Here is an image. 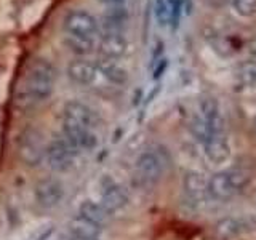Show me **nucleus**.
Segmentation results:
<instances>
[{
	"mask_svg": "<svg viewBox=\"0 0 256 240\" xmlns=\"http://www.w3.org/2000/svg\"><path fill=\"white\" fill-rule=\"evenodd\" d=\"M254 228V222L250 216H240V214H230L224 216L214 224L216 236L222 240H234L240 236L246 234Z\"/></svg>",
	"mask_w": 256,
	"mask_h": 240,
	"instance_id": "9b49d317",
	"label": "nucleus"
},
{
	"mask_svg": "<svg viewBox=\"0 0 256 240\" xmlns=\"http://www.w3.org/2000/svg\"><path fill=\"white\" fill-rule=\"evenodd\" d=\"M36 200L42 208L58 206L64 198V186L56 178H44L36 184Z\"/></svg>",
	"mask_w": 256,
	"mask_h": 240,
	"instance_id": "f8f14e48",
	"label": "nucleus"
},
{
	"mask_svg": "<svg viewBox=\"0 0 256 240\" xmlns=\"http://www.w3.org/2000/svg\"><path fill=\"white\" fill-rule=\"evenodd\" d=\"M130 21V12L125 5H109L101 14V28L104 32H122Z\"/></svg>",
	"mask_w": 256,
	"mask_h": 240,
	"instance_id": "dca6fc26",
	"label": "nucleus"
},
{
	"mask_svg": "<svg viewBox=\"0 0 256 240\" xmlns=\"http://www.w3.org/2000/svg\"><path fill=\"white\" fill-rule=\"evenodd\" d=\"M250 186V176L240 168H226L216 172L206 181L208 200L216 204H226L238 197Z\"/></svg>",
	"mask_w": 256,
	"mask_h": 240,
	"instance_id": "f257e3e1",
	"label": "nucleus"
},
{
	"mask_svg": "<svg viewBox=\"0 0 256 240\" xmlns=\"http://www.w3.org/2000/svg\"><path fill=\"white\" fill-rule=\"evenodd\" d=\"M245 50H246L248 56H250V60L252 61H256V34H253L250 38L246 40Z\"/></svg>",
	"mask_w": 256,
	"mask_h": 240,
	"instance_id": "b1692460",
	"label": "nucleus"
},
{
	"mask_svg": "<svg viewBox=\"0 0 256 240\" xmlns=\"http://www.w3.org/2000/svg\"><path fill=\"white\" fill-rule=\"evenodd\" d=\"M45 141L37 128L22 130L16 141V152L20 160L30 168H36L45 160Z\"/></svg>",
	"mask_w": 256,
	"mask_h": 240,
	"instance_id": "20e7f679",
	"label": "nucleus"
},
{
	"mask_svg": "<svg viewBox=\"0 0 256 240\" xmlns=\"http://www.w3.org/2000/svg\"><path fill=\"white\" fill-rule=\"evenodd\" d=\"M62 138L69 142V146L77 150H93L98 146V136L94 130L85 128L68 117H62Z\"/></svg>",
	"mask_w": 256,
	"mask_h": 240,
	"instance_id": "39448f33",
	"label": "nucleus"
},
{
	"mask_svg": "<svg viewBox=\"0 0 256 240\" xmlns=\"http://www.w3.org/2000/svg\"><path fill=\"white\" fill-rule=\"evenodd\" d=\"M96 69L114 85H125L128 82V70L122 64H118L116 60L104 58L102 56V58H100L98 62H96Z\"/></svg>",
	"mask_w": 256,
	"mask_h": 240,
	"instance_id": "f3484780",
	"label": "nucleus"
},
{
	"mask_svg": "<svg viewBox=\"0 0 256 240\" xmlns=\"http://www.w3.org/2000/svg\"><path fill=\"white\" fill-rule=\"evenodd\" d=\"M68 77L77 85H92L98 74V69H96V64L88 61L85 58H78L74 60L68 64Z\"/></svg>",
	"mask_w": 256,
	"mask_h": 240,
	"instance_id": "2eb2a0df",
	"label": "nucleus"
},
{
	"mask_svg": "<svg viewBox=\"0 0 256 240\" xmlns=\"http://www.w3.org/2000/svg\"><path fill=\"white\" fill-rule=\"evenodd\" d=\"M98 2H101V4H106L108 6L109 5H124L126 0H98Z\"/></svg>",
	"mask_w": 256,
	"mask_h": 240,
	"instance_id": "a878e982",
	"label": "nucleus"
},
{
	"mask_svg": "<svg viewBox=\"0 0 256 240\" xmlns=\"http://www.w3.org/2000/svg\"><path fill=\"white\" fill-rule=\"evenodd\" d=\"M56 76H58L56 68L48 60H30L26 69V88H24V93L36 104L45 101L53 93Z\"/></svg>",
	"mask_w": 256,
	"mask_h": 240,
	"instance_id": "f03ea898",
	"label": "nucleus"
},
{
	"mask_svg": "<svg viewBox=\"0 0 256 240\" xmlns=\"http://www.w3.org/2000/svg\"><path fill=\"white\" fill-rule=\"evenodd\" d=\"M64 117L74 120V122L80 124L85 128H90V130H94L100 125L98 112L80 101L66 102V106H64Z\"/></svg>",
	"mask_w": 256,
	"mask_h": 240,
	"instance_id": "ddd939ff",
	"label": "nucleus"
},
{
	"mask_svg": "<svg viewBox=\"0 0 256 240\" xmlns=\"http://www.w3.org/2000/svg\"><path fill=\"white\" fill-rule=\"evenodd\" d=\"M202 150L205 157L213 164H224L230 157V152H232L228 136L210 141L208 144H205V146H202Z\"/></svg>",
	"mask_w": 256,
	"mask_h": 240,
	"instance_id": "a211bd4d",
	"label": "nucleus"
},
{
	"mask_svg": "<svg viewBox=\"0 0 256 240\" xmlns=\"http://www.w3.org/2000/svg\"><path fill=\"white\" fill-rule=\"evenodd\" d=\"M206 178L204 173L197 170H190L182 178V196L186 198L190 208H198L200 205L206 204Z\"/></svg>",
	"mask_w": 256,
	"mask_h": 240,
	"instance_id": "9d476101",
	"label": "nucleus"
},
{
	"mask_svg": "<svg viewBox=\"0 0 256 240\" xmlns=\"http://www.w3.org/2000/svg\"><path fill=\"white\" fill-rule=\"evenodd\" d=\"M232 8L244 18L256 16V0H232Z\"/></svg>",
	"mask_w": 256,
	"mask_h": 240,
	"instance_id": "4be33fe9",
	"label": "nucleus"
},
{
	"mask_svg": "<svg viewBox=\"0 0 256 240\" xmlns=\"http://www.w3.org/2000/svg\"><path fill=\"white\" fill-rule=\"evenodd\" d=\"M62 29L68 36L77 37H92L98 32V20L86 10H76L68 12L62 20Z\"/></svg>",
	"mask_w": 256,
	"mask_h": 240,
	"instance_id": "423d86ee",
	"label": "nucleus"
},
{
	"mask_svg": "<svg viewBox=\"0 0 256 240\" xmlns=\"http://www.w3.org/2000/svg\"><path fill=\"white\" fill-rule=\"evenodd\" d=\"M238 80L245 86H253L256 84V64L250 62L244 66L242 70L238 72Z\"/></svg>",
	"mask_w": 256,
	"mask_h": 240,
	"instance_id": "5701e85b",
	"label": "nucleus"
},
{
	"mask_svg": "<svg viewBox=\"0 0 256 240\" xmlns=\"http://www.w3.org/2000/svg\"><path fill=\"white\" fill-rule=\"evenodd\" d=\"M128 202H130V197H128L125 188L120 186L110 176H104L101 180V205L104 206V210L109 214L117 213L125 208Z\"/></svg>",
	"mask_w": 256,
	"mask_h": 240,
	"instance_id": "1a4fd4ad",
	"label": "nucleus"
},
{
	"mask_svg": "<svg viewBox=\"0 0 256 240\" xmlns=\"http://www.w3.org/2000/svg\"><path fill=\"white\" fill-rule=\"evenodd\" d=\"M196 114L206 124L208 130L214 138L228 136L226 133V117H224L220 102L212 96H205L198 101V110Z\"/></svg>",
	"mask_w": 256,
	"mask_h": 240,
	"instance_id": "6e6552de",
	"label": "nucleus"
},
{
	"mask_svg": "<svg viewBox=\"0 0 256 240\" xmlns=\"http://www.w3.org/2000/svg\"><path fill=\"white\" fill-rule=\"evenodd\" d=\"M166 64H168V62H166V60H162V62L158 64V68L154 70V77H156V78H158V77H160V74H162V72L165 70Z\"/></svg>",
	"mask_w": 256,
	"mask_h": 240,
	"instance_id": "393cba45",
	"label": "nucleus"
},
{
	"mask_svg": "<svg viewBox=\"0 0 256 240\" xmlns=\"http://www.w3.org/2000/svg\"><path fill=\"white\" fill-rule=\"evenodd\" d=\"M252 132H253V134L256 136V116L253 117V122H252Z\"/></svg>",
	"mask_w": 256,
	"mask_h": 240,
	"instance_id": "bb28decb",
	"label": "nucleus"
},
{
	"mask_svg": "<svg viewBox=\"0 0 256 240\" xmlns=\"http://www.w3.org/2000/svg\"><path fill=\"white\" fill-rule=\"evenodd\" d=\"M69 230L72 237L77 238H100L102 228L96 226V224L84 220L82 216H76L69 222Z\"/></svg>",
	"mask_w": 256,
	"mask_h": 240,
	"instance_id": "aec40b11",
	"label": "nucleus"
},
{
	"mask_svg": "<svg viewBox=\"0 0 256 240\" xmlns=\"http://www.w3.org/2000/svg\"><path fill=\"white\" fill-rule=\"evenodd\" d=\"M69 240H100V238H77V237H69Z\"/></svg>",
	"mask_w": 256,
	"mask_h": 240,
	"instance_id": "c85d7f7f",
	"label": "nucleus"
},
{
	"mask_svg": "<svg viewBox=\"0 0 256 240\" xmlns=\"http://www.w3.org/2000/svg\"><path fill=\"white\" fill-rule=\"evenodd\" d=\"M252 200H253V204L256 205V188L252 189Z\"/></svg>",
	"mask_w": 256,
	"mask_h": 240,
	"instance_id": "cd10ccee",
	"label": "nucleus"
},
{
	"mask_svg": "<svg viewBox=\"0 0 256 240\" xmlns=\"http://www.w3.org/2000/svg\"><path fill=\"white\" fill-rule=\"evenodd\" d=\"M62 44L66 45L69 52L80 56V58L92 54L94 52V42L92 37H77V36L66 34L62 38Z\"/></svg>",
	"mask_w": 256,
	"mask_h": 240,
	"instance_id": "412c9836",
	"label": "nucleus"
},
{
	"mask_svg": "<svg viewBox=\"0 0 256 240\" xmlns=\"http://www.w3.org/2000/svg\"><path fill=\"white\" fill-rule=\"evenodd\" d=\"M170 165V156L164 146H152L142 150L134 162V174L144 186H152L164 176Z\"/></svg>",
	"mask_w": 256,
	"mask_h": 240,
	"instance_id": "7ed1b4c3",
	"label": "nucleus"
},
{
	"mask_svg": "<svg viewBox=\"0 0 256 240\" xmlns=\"http://www.w3.org/2000/svg\"><path fill=\"white\" fill-rule=\"evenodd\" d=\"M76 150L69 146V142L64 138H53L46 144L45 158L48 166L56 173L69 172L74 165Z\"/></svg>",
	"mask_w": 256,
	"mask_h": 240,
	"instance_id": "0eeeda50",
	"label": "nucleus"
},
{
	"mask_svg": "<svg viewBox=\"0 0 256 240\" xmlns=\"http://www.w3.org/2000/svg\"><path fill=\"white\" fill-rule=\"evenodd\" d=\"M128 40L122 32H104L100 37V52L104 58L118 60L126 53Z\"/></svg>",
	"mask_w": 256,
	"mask_h": 240,
	"instance_id": "4468645a",
	"label": "nucleus"
},
{
	"mask_svg": "<svg viewBox=\"0 0 256 240\" xmlns=\"http://www.w3.org/2000/svg\"><path fill=\"white\" fill-rule=\"evenodd\" d=\"M77 214L82 216L84 220L96 224V226H100V228H102L104 224H106V221L110 216L106 210H104V206L101 204H96V202H93V200H84L78 206Z\"/></svg>",
	"mask_w": 256,
	"mask_h": 240,
	"instance_id": "6ab92c4d",
	"label": "nucleus"
}]
</instances>
